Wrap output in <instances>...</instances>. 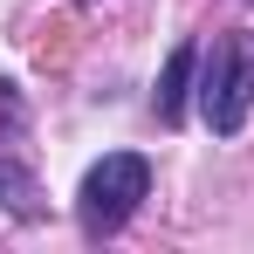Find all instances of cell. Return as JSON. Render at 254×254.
<instances>
[{"mask_svg":"<svg viewBox=\"0 0 254 254\" xmlns=\"http://www.w3.org/2000/svg\"><path fill=\"white\" fill-rule=\"evenodd\" d=\"M144 192H151V165L137 151H110L76 186V227H83L89 241H110V234H124V220L137 213Z\"/></svg>","mask_w":254,"mask_h":254,"instance_id":"obj_2","label":"cell"},{"mask_svg":"<svg viewBox=\"0 0 254 254\" xmlns=\"http://www.w3.org/2000/svg\"><path fill=\"white\" fill-rule=\"evenodd\" d=\"M192 76H199V42H179L165 62V76H158V124H179L186 117V96H192Z\"/></svg>","mask_w":254,"mask_h":254,"instance_id":"obj_3","label":"cell"},{"mask_svg":"<svg viewBox=\"0 0 254 254\" xmlns=\"http://www.w3.org/2000/svg\"><path fill=\"white\" fill-rule=\"evenodd\" d=\"M0 130H21V96H14V83H0Z\"/></svg>","mask_w":254,"mask_h":254,"instance_id":"obj_5","label":"cell"},{"mask_svg":"<svg viewBox=\"0 0 254 254\" xmlns=\"http://www.w3.org/2000/svg\"><path fill=\"white\" fill-rule=\"evenodd\" d=\"M199 117L213 137H241L254 117V35H213V48H199Z\"/></svg>","mask_w":254,"mask_h":254,"instance_id":"obj_1","label":"cell"},{"mask_svg":"<svg viewBox=\"0 0 254 254\" xmlns=\"http://www.w3.org/2000/svg\"><path fill=\"white\" fill-rule=\"evenodd\" d=\"M0 213H14V220H42V186H35V172L14 165V158H0Z\"/></svg>","mask_w":254,"mask_h":254,"instance_id":"obj_4","label":"cell"}]
</instances>
